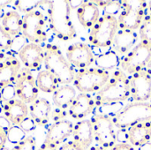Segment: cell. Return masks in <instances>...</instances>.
I'll return each instance as SVG.
<instances>
[{"label": "cell", "instance_id": "cell-6", "mask_svg": "<svg viewBox=\"0 0 151 150\" xmlns=\"http://www.w3.org/2000/svg\"><path fill=\"white\" fill-rule=\"evenodd\" d=\"M48 17L45 16L41 11L35 9L23 16L21 34L28 42L40 44L48 39Z\"/></svg>", "mask_w": 151, "mask_h": 150}, {"label": "cell", "instance_id": "cell-28", "mask_svg": "<svg viewBox=\"0 0 151 150\" xmlns=\"http://www.w3.org/2000/svg\"><path fill=\"white\" fill-rule=\"evenodd\" d=\"M139 36L141 41L151 45V2L148 4L147 14L139 29Z\"/></svg>", "mask_w": 151, "mask_h": 150}, {"label": "cell", "instance_id": "cell-7", "mask_svg": "<svg viewBox=\"0 0 151 150\" xmlns=\"http://www.w3.org/2000/svg\"><path fill=\"white\" fill-rule=\"evenodd\" d=\"M111 72L98 69L88 68L76 72L73 85L81 93H98L108 82Z\"/></svg>", "mask_w": 151, "mask_h": 150}, {"label": "cell", "instance_id": "cell-36", "mask_svg": "<svg viewBox=\"0 0 151 150\" xmlns=\"http://www.w3.org/2000/svg\"><path fill=\"white\" fill-rule=\"evenodd\" d=\"M26 133H31L33 132L35 127H36V125L35 123V121L31 118V117H27V118H25L19 126Z\"/></svg>", "mask_w": 151, "mask_h": 150}, {"label": "cell", "instance_id": "cell-48", "mask_svg": "<svg viewBox=\"0 0 151 150\" xmlns=\"http://www.w3.org/2000/svg\"><path fill=\"white\" fill-rule=\"evenodd\" d=\"M4 8H0V20L2 19V18L4 17Z\"/></svg>", "mask_w": 151, "mask_h": 150}, {"label": "cell", "instance_id": "cell-13", "mask_svg": "<svg viewBox=\"0 0 151 150\" xmlns=\"http://www.w3.org/2000/svg\"><path fill=\"white\" fill-rule=\"evenodd\" d=\"M129 80L131 96L135 102L146 103L151 99V76L145 70L132 74Z\"/></svg>", "mask_w": 151, "mask_h": 150}, {"label": "cell", "instance_id": "cell-26", "mask_svg": "<svg viewBox=\"0 0 151 150\" xmlns=\"http://www.w3.org/2000/svg\"><path fill=\"white\" fill-rule=\"evenodd\" d=\"M120 57L115 50H109L95 58V65L96 68L109 72L110 71H112L120 66Z\"/></svg>", "mask_w": 151, "mask_h": 150}, {"label": "cell", "instance_id": "cell-51", "mask_svg": "<svg viewBox=\"0 0 151 150\" xmlns=\"http://www.w3.org/2000/svg\"><path fill=\"white\" fill-rule=\"evenodd\" d=\"M1 150H10V149H5V148H4V149H1Z\"/></svg>", "mask_w": 151, "mask_h": 150}, {"label": "cell", "instance_id": "cell-32", "mask_svg": "<svg viewBox=\"0 0 151 150\" xmlns=\"http://www.w3.org/2000/svg\"><path fill=\"white\" fill-rule=\"evenodd\" d=\"M12 41H13V37H12L9 34H7L0 24V50L10 52Z\"/></svg>", "mask_w": 151, "mask_h": 150}, {"label": "cell", "instance_id": "cell-20", "mask_svg": "<svg viewBox=\"0 0 151 150\" xmlns=\"http://www.w3.org/2000/svg\"><path fill=\"white\" fill-rule=\"evenodd\" d=\"M73 141L85 150L88 149L94 141V128L91 120H81L73 126Z\"/></svg>", "mask_w": 151, "mask_h": 150}, {"label": "cell", "instance_id": "cell-37", "mask_svg": "<svg viewBox=\"0 0 151 150\" xmlns=\"http://www.w3.org/2000/svg\"><path fill=\"white\" fill-rule=\"evenodd\" d=\"M58 150H85L81 146H80L78 143H76L75 141H69L65 144H64L63 146H61Z\"/></svg>", "mask_w": 151, "mask_h": 150}, {"label": "cell", "instance_id": "cell-2", "mask_svg": "<svg viewBox=\"0 0 151 150\" xmlns=\"http://www.w3.org/2000/svg\"><path fill=\"white\" fill-rule=\"evenodd\" d=\"M131 96L130 80L121 70L117 69L111 73L106 85L95 96L96 106L107 103H122Z\"/></svg>", "mask_w": 151, "mask_h": 150}, {"label": "cell", "instance_id": "cell-25", "mask_svg": "<svg viewBox=\"0 0 151 150\" xmlns=\"http://www.w3.org/2000/svg\"><path fill=\"white\" fill-rule=\"evenodd\" d=\"M77 96L76 89L70 85H62L53 93V102L59 110L69 109Z\"/></svg>", "mask_w": 151, "mask_h": 150}, {"label": "cell", "instance_id": "cell-29", "mask_svg": "<svg viewBox=\"0 0 151 150\" xmlns=\"http://www.w3.org/2000/svg\"><path fill=\"white\" fill-rule=\"evenodd\" d=\"M97 6L104 10V14L118 18L121 11V1H95Z\"/></svg>", "mask_w": 151, "mask_h": 150}, {"label": "cell", "instance_id": "cell-38", "mask_svg": "<svg viewBox=\"0 0 151 150\" xmlns=\"http://www.w3.org/2000/svg\"><path fill=\"white\" fill-rule=\"evenodd\" d=\"M111 150H134L133 146L127 142H120L119 144H116Z\"/></svg>", "mask_w": 151, "mask_h": 150}, {"label": "cell", "instance_id": "cell-42", "mask_svg": "<svg viewBox=\"0 0 151 150\" xmlns=\"http://www.w3.org/2000/svg\"><path fill=\"white\" fill-rule=\"evenodd\" d=\"M85 1H68V4L70 6L71 9H75V8H79Z\"/></svg>", "mask_w": 151, "mask_h": 150}, {"label": "cell", "instance_id": "cell-22", "mask_svg": "<svg viewBox=\"0 0 151 150\" xmlns=\"http://www.w3.org/2000/svg\"><path fill=\"white\" fill-rule=\"evenodd\" d=\"M80 23L85 28H92L100 19V10L95 2L85 1L76 11Z\"/></svg>", "mask_w": 151, "mask_h": 150}, {"label": "cell", "instance_id": "cell-9", "mask_svg": "<svg viewBox=\"0 0 151 150\" xmlns=\"http://www.w3.org/2000/svg\"><path fill=\"white\" fill-rule=\"evenodd\" d=\"M151 60V45L141 41L121 59L120 68L126 74H134L146 69Z\"/></svg>", "mask_w": 151, "mask_h": 150}, {"label": "cell", "instance_id": "cell-17", "mask_svg": "<svg viewBox=\"0 0 151 150\" xmlns=\"http://www.w3.org/2000/svg\"><path fill=\"white\" fill-rule=\"evenodd\" d=\"M3 113L12 126H19L28 117L29 109L27 108V104L15 98L3 103Z\"/></svg>", "mask_w": 151, "mask_h": 150}, {"label": "cell", "instance_id": "cell-30", "mask_svg": "<svg viewBox=\"0 0 151 150\" xmlns=\"http://www.w3.org/2000/svg\"><path fill=\"white\" fill-rule=\"evenodd\" d=\"M26 138V133L19 126H12L7 131V141L14 146L22 142Z\"/></svg>", "mask_w": 151, "mask_h": 150}, {"label": "cell", "instance_id": "cell-35", "mask_svg": "<svg viewBox=\"0 0 151 150\" xmlns=\"http://www.w3.org/2000/svg\"><path fill=\"white\" fill-rule=\"evenodd\" d=\"M1 95H2V100L3 103L11 101L15 99L16 97V90H15V86L13 85H8L1 89Z\"/></svg>", "mask_w": 151, "mask_h": 150}, {"label": "cell", "instance_id": "cell-46", "mask_svg": "<svg viewBox=\"0 0 151 150\" xmlns=\"http://www.w3.org/2000/svg\"><path fill=\"white\" fill-rule=\"evenodd\" d=\"M88 150H108V149H104V148H103V147H101V146H95V147H91V148H89Z\"/></svg>", "mask_w": 151, "mask_h": 150}, {"label": "cell", "instance_id": "cell-18", "mask_svg": "<svg viewBox=\"0 0 151 150\" xmlns=\"http://www.w3.org/2000/svg\"><path fill=\"white\" fill-rule=\"evenodd\" d=\"M20 70V63L13 54H10L4 61L0 62V89L15 84Z\"/></svg>", "mask_w": 151, "mask_h": 150}, {"label": "cell", "instance_id": "cell-40", "mask_svg": "<svg viewBox=\"0 0 151 150\" xmlns=\"http://www.w3.org/2000/svg\"><path fill=\"white\" fill-rule=\"evenodd\" d=\"M12 125L6 119V118L4 117V116H0V127L2 128V129H4V130H5L6 131V133H7V131H8V129L12 126Z\"/></svg>", "mask_w": 151, "mask_h": 150}, {"label": "cell", "instance_id": "cell-15", "mask_svg": "<svg viewBox=\"0 0 151 150\" xmlns=\"http://www.w3.org/2000/svg\"><path fill=\"white\" fill-rule=\"evenodd\" d=\"M73 133V125L67 119H62L51 125L47 131L45 142L59 146Z\"/></svg>", "mask_w": 151, "mask_h": 150}, {"label": "cell", "instance_id": "cell-1", "mask_svg": "<svg viewBox=\"0 0 151 150\" xmlns=\"http://www.w3.org/2000/svg\"><path fill=\"white\" fill-rule=\"evenodd\" d=\"M48 19L50 29L62 42L76 37V31L71 19V8L66 0L48 1Z\"/></svg>", "mask_w": 151, "mask_h": 150}, {"label": "cell", "instance_id": "cell-50", "mask_svg": "<svg viewBox=\"0 0 151 150\" xmlns=\"http://www.w3.org/2000/svg\"><path fill=\"white\" fill-rule=\"evenodd\" d=\"M0 103H3V100H2V95H1V89H0Z\"/></svg>", "mask_w": 151, "mask_h": 150}, {"label": "cell", "instance_id": "cell-19", "mask_svg": "<svg viewBox=\"0 0 151 150\" xmlns=\"http://www.w3.org/2000/svg\"><path fill=\"white\" fill-rule=\"evenodd\" d=\"M29 109V115L35 121L36 126H46L51 118V104L49 100L45 98H38L31 103Z\"/></svg>", "mask_w": 151, "mask_h": 150}, {"label": "cell", "instance_id": "cell-27", "mask_svg": "<svg viewBox=\"0 0 151 150\" xmlns=\"http://www.w3.org/2000/svg\"><path fill=\"white\" fill-rule=\"evenodd\" d=\"M35 81L39 90L46 94L54 93L59 88V82L58 79L47 70L41 71L37 74Z\"/></svg>", "mask_w": 151, "mask_h": 150}, {"label": "cell", "instance_id": "cell-45", "mask_svg": "<svg viewBox=\"0 0 151 150\" xmlns=\"http://www.w3.org/2000/svg\"><path fill=\"white\" fill-rule=\"evenodd\" d=\"M12 3H13V1H5V0L0 1V8H4V7H6L9 4H12Z\"/></svg>", "mask_w": 151, "mask_h": 150}, {"label": "cell", "instance_id": "cell-11", "mask_svg": "<svg viewBox=\"0 0 151 150\" xmlns=\"http://www.w3.org/2000/svg\"><path fill=\"white\" fill-rule=\"evenodd\" d=\"M14 86L16 96L26 104L33 103L38 99L39 88L31 71L27 68H22L19 71Z\"/></svg>", "mask_w": 151, "mask_h": 150}, {"label": "cell", "instance_id": "cell-16", "mask_svg": "<svg viewBox=\"0 0 151 150\" xmlns=\"http://www.w3.org/2000/svg\"><path fill=\"white\" fill-rule=\"evenodd\" d=\"M96 108V102L89 94L80 93L68 109L69 116L76 120H81L91 114Z\"/></svg>", "mask_w": 151, "mask_h": 150}, {"label": "cell", "instance_id": "cell-4", "mask_svg": "<svg viewBox=\"0 0 151 150\" xmlns=\"http://www.w3.org/2000/svg\"><path fill=\"white\" fill-rule=\"evenodd\" d=\"M119 130H126L135 125L151 121V103H132L125 106L117 115L111 118Z\"/></svg>", "mask_w": 151, "mask_h": 150}, {"label": "cell", "instance_id": "cell-23", "mask_svg": "<svg viewBox=\"0 0 151 150\" xmlns=\"http://www.w3.org/2000/svg\"><path fill=\"white\" fill-rule=\"evenodd\" d=\"M151 140V121L140 123L128 129L127 141L132 146L140 148Z\"/></svg>", "mask_w": 151, "mask_h": 150}, {"label": "cell", "instance_id": "cell-21", "mask_svg": "<svg viewBox=\"0 0 151 150\" xmlns=\"http://www.w3.org/2000/svg\"><path fill=\"white\" fill-rule=\"evenodd\" d=\"M139 34L135 31L128 29H119L113 42V47L118 54H127L135 46Z\"/></svg>", "mask_w": 151, "mask_h": 150}, {"label": "cell", "instance_id": "cell-44", "mask_svg": "<svg viewBox=\"0 0 151 150\" xmlns=\"http://www.w3.org/2000/svg\"><path fill=\"white\" fill-rule=\"evenodd\" d=\"M139 150H151V142H148L139 148Z\"/></svg>", "mask_w": 151, "mask_h": 150}, {"label": "cell", "instance_id": "cell-34", "mask_svg": "<svg viewBox=\"0 0 151 150\" xmlns=\"http://www.w3.org/2000/svg\"><path fill=\"white\" fill-rule=\"evenodd\" d=\"M10 150H36L35 140L33 137H27L22 142L13 146Z\"/></svg>", "mask_w": 151, "mask_h": 150}, {"label": "cell", "instance_id": "cell-14", "mask_svg": "<svg viewBox=\"0 0 151 150\" xmlns=\"http://www.w3.org/2000/svg\"><path fill=\"white\" fill-rule=\"evenodd\" d=\"M19 60L27 70H38L44 62L43 47L40 44L28 42L18 53Z\"/></svg>", "mask_w": 151, "mask_h": 150}, {"label": "cell", "instance_id": "cell-12", "mask_svg": "<svg viewBox=\"0 0 151 150\" xmlns=\"http://www.w3.org/2000/svg\"><path fill=\"white\" fill-rule=\"evenodd\" d=\"M66 59L73 67L80 70L88 69L95 64V57L89 45L78 42L68 46L66 50Z\"/></svg>", "mask_w": 151, "mask_h": 150}, {"label": "cell", "instance_id": "cell-8", "mask_svg": "<svg viewBox=\"0 0 151 150\" xmlns=\"http://www.w3.org/2000/svg\"><path fill=\"white\" fill-rule=\"evenodd\" d=\"M148 11V4L144 1L133 2L121 1V11L118 16L119 27L120 29H128L135 31L140 29Z\"/></svg>", "mask_w": 151, "mask_h": 150}, {"label": "cell", "instance_id": "cell-31", "mask_svg": "<svg viewBox=\"0 0 151 150\" xmlns=\"http://www.w3.org/2000/svg\"><path fill=\"white\" fill-rule=\"evenodd\" d=\"M16 9L19 11L27 13L35 10L37 7L41 6L43 4V1H35V0H18L13 2Z\"/></svg>", "mask_w": 151, "mask_h": 150}, {"label": "cell", "instance_id": "cell-10", "mask_svg": "<svg viewBox=\"0 0 151 150\" xmlns=\"http://www.w3.org/2000/svg\"><path fill=\"white\" fill-rule=\"evenodd\" d=\"M91 122L94 128V139L99 146L106 149H112L118 141V133L111 118L97 114L92 118Z\"/></svg>", "mask_w": 151, "mask_h": 150}, {"label": "cell", "instance_id": "cell-43", "mask_svg": "<svg viewBox=\"0 0 151 150\" xmlns=\"http://www.w3.org/2000/svg\"><path fill=\"white\" fill-rule=\"evenodd\" d=\"M10 54H12L11 52H5V51H3V50H0V62L4 61Z\"/></svg>", "mask_w": 151, "mask_h": 150}, {"label": "cell", "instance_id": "cell-24", "mask_svg": "<svg viewBox=\"0 0 151 150\" xmlns=\"http://www.w3.org/2000/svg\"><path fill=\"white\" fill-rule=\"evenodd\" d=\"M0 24L7 34L12 37H15L22 32L23 17L17 11L11 10L4 13Z\"/></svg>", "mask_w": 151, "mask_h": 150}, {"label": "cell", "instance_id": "cell-49", "mask_svg": "<svg viewBox=\"0 0 151 150\" xmlns=\"http://www.w3.org/2000/svg\"><path fill=\"white\" fill-rule=\"evenodd\" d=\"M2 113H3V103H0V116H1Z\"/></svg>", "mask_w": 151, "mask_h": 150}, {"label": "cell", "instance_id": "cell-3", "mask_svg": "<svg viewBox=\"0 0 151 150\" xmlns=\"http://www.w3.org/2000/svg\"><path fill=\"white\" fill-rule=\"evenodd\" d=\"M44 65L47 71L51 72L58 80L59 84L69 85L73 82L76 72L72 65L64 57L58 45L48 43L43 46Z\"/></svg>", "mask_w": 151, "mask_h": 150}, {"label": "cell", "instance_id": "cell-41", "mask_svg": "<svg viewBox=\"0 0 151 150\" xmlns=\"http://www.w3.org/2000/svg\"><path fill=\"white\" fill-rule=\"evenodd\" d=\"M58 147L56 146V145H53V144H50V143H48V142H45L37 150H58Z\"/></svg>", "mask_w": 151, "mask_h": 150}, {"label": "cell", "instance_id": "cell-5", "mask_svg": "<svg viewBox=\"0 0 151 150\" xmlns=\"http://www.w3.org/2000/svg\"><path fill=\"white\" fill-rule=\"evenodd\" d=\"M119 29L118 18L112 15L104 14L91 28L88 41L96 48L111 47L113 45Z\"/></svg>", "mask_w": 151, "mask_h": 150}, {"label": "cell", "instance_id": "cell-47", "mask_svg": "<svg viewBox=\"0 0 151 150\" xmlns=\"http://www.w3.org/2000/svg\"><path fill=\"white\" fill-rule=\"evenodd\" d=\"M145 71L150 74L151 76V60L150 61V63L148 64V65H147V67H146V69H145Z\"/></svg>", "mask_w": 151, "mask_h": 150}, {"label": "cell", "instance_id": "cell-39", "mask_svg": "<svg viewBox=\"0 0 151 150\" xmlns=\"http://www.w3.org/2000/svg\"><path fill=\"white\" fill-rule=\"evenodd\" d=\"M6 141H7V133L5 130L0 127V150L5 148Z\"/></svg>", "mask_w": 151, "mask_h": 150}, {"label": "cell", "instance_id": "cell-33", "mask_svg": "<svg viewBox=\"0 0 151 150\" xmlns=\"http://www.w3.org/2000/svg\"><path fill=\"white\" fill-rule=\"evenodd\" d=\"M27 43H28V41L24 37V35L22 34H20L13 37V41H12V48L10 50V52L12 54H13V53L18 54L20 51V50Z\"/></svg>", "mask_w": 151, "mask_h": 150}]
</instances>
